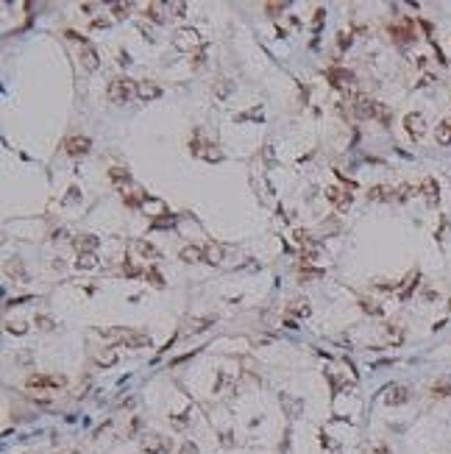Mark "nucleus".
<instances>
[{
  "instance_id": "11",
  "label": "nucleus",
  "mask_w": 451,
  "mask_h": 454,
  "mask_svg": "<svg viewBox=\"0 0 451 454\" xmlns=\"http://www.w3.org/2000/svg\"><path fill=\"white\" fill-rule=\"evenodd\" d=\"M142 449H145L148 454H162V452L170 449V440L162 437V435H148L145 440H142Z\"/></svg>"
},
{
  "instance_id": "19",
  "label": "nucleus",
  "mask_w": 451,
  "mask_h": 454,
  "mask_svg": "<svg viewBox=\"0 0 451 454\" xmlns=\"http://www.w3.org/2000/svg\"><path fill=\"white\" fill-rule=\"evenodd\" d=\"M178 257L184 262H198V259H203V245H187V248H181Z\"/></svg>"
},
{
  "instance_id": "20",
  "label": "nucleus",
  "mask_w": 451,
  "mask_h": 454,
  "mask_svg": "<svg viewBox=\"0 0 451 454\" xmlns=\"http://www.w3.org/2000/svg\"><path fill=\"white\" fill-rule=\"evenodd\" d=\"M162 11H167V3H148V6H145V14L150 20H156V23H162V20H165V14H162Z\"/></svg>"
},
{
  "instance_id": "15",
  "label": "nucleus",
  "mask_w": 451,
  "mask_h": 454,
  "mask_svg": "<svg viewBox=\"0 0 451 454\" xmlns=\"http://www.w3.org/2000/svg\"><path fill=\"white\" fill-rule=\"evenodd\" d=\"M78 56H81V64H84L89 73H92V70H98V64H100V61H98V51L92 48V45H81Z\"/></svg>"
},
{
  "instance_id": "30",
  "label": "nucleus",
  "mask_w": 451,
  "mask_h": 454,
  "mask_svg": "<svg viewBox=\"0 0 451 454\" xmlns=\"http://www.w3.org/2000/svg\"><path fill=\"white\" fill-rule=\"evenodd\" d=\"M284 9H287L284 0H281V3H265V11H268V14H273V17H276L278 11H284Z\"/></svg>"
},
{
  "instance_id": "26",
  "label": "nucleus",
  "mask_w": 451,
  "mask_h": 454,
  "mask_svg": "<svg viewBox=\"0 0 451 454\" xmlns=\"http://www.w3.org/2000/svg\"><path fill=\"white\" fill-rule=\"evenodd\" d=\"M167 11H170L173 17H184V14H187V3H181V0H173V3H167Z\"/></svg>"
},
{
  "instance_id": "38",
  "label": "nucleus",
  "mask_w": 451,
  "mask_h": 454,
  "mask_svg": "<svg viewBox=\"0 0 451 454\" xmlns=\"http://www.w3.org/2000/svg\"><path fill=\"white\" fill-rule=\"evenodd\" d=\"M123 270H125V276H137L139 273V267L131 265V262H125V265H123Z\"/></svg>"
},
{
  "instance_id": "6",
  "label": "nucleus",
  "mask_w": 451,
  "mask_h": 454,
  "mask_svg": "<svg viewBox=\"0 0 451 454\" xmlns=\"http://www.w3.org/2000/svg\"><path fill=\"white\" fill-rule=\"evenodd\" d=\"M390 36L396 39V42H401V45L415 42V28H412V20H404V23L390 26Z\"/></svg>"
},
{
  "instance_id": "2",
  "label": "nucleus",
  "mask_w": 451,
  "mask_h": 454,
  "mask_svg": "<svg viewBox=\"0 0 451 454\" xmlns=\"http://www.w3.org/2000/svg\"><path fill=\"white\" fill-rule=\"evenodd\" d=\"M25 387L31 390H59L64 387V376H48V374H31L25 379Z\"/></svg>"
},
{
  "instance_id": "23",
  "label": "nucleus",
  "mask_w": 451,
  "mask_h": 454,
  "mask_svg": "<svg viewBox=\"0 0 451 454\" xmlns=\"http://www.w3.org/2000/svg\"><path fill=\"white\" fill-rule=\"evenodd\" d=\"M134 248H137L145 259H156V257H159V251L153 248L150 242H145V240H134Z\"/></svg>"
},
{
  "instance_id": "36",
  "label": "nucleus",
  "mask_w": 451,
  "mask_h": 454,
  "mask_svg": "<svg viewBox=\"0 0 451 454\" xmlns=\"http://www.w3.org/2000/svg\"><path fill=\"white\" fill-rule=\"evenodd\" d=\"M362 309H365V312H373V315H382V307H376V304H371V301H362Z\"/></svg>"
},
{
  "instance_id": "12",
  "label": "nucleus",
  "mask_w": 451,
  "mask_h": 454,
  "mask_svg": "<svg viewBox=\"0 0 451 454\" xmlns=\"http://www.w3.org/2000/svg\"><path fill=\"white\" fill-rule=\"evenodd\" d=\"M384 401L390 404V407L407 404V401H409V390H407L404 385H393V387H387V396H384Z\"/></svg>"
},
{
  "instance_id": "13",
  "label": "nucleus",
  "mask_w": 451,
  "mask_h": 454,
  "mask_svg": "<svg viewBox=\"0 0 451 454\" xmlns=\"http://www.w3.org/2000/svg\"><path fill=\"white\" fill-rule=\"evenodd\" d=\"M326 198H329L337 209H348V204H351V195L340 187H326Z\"/></svg>"
},
{
  "instance_id": "29",
  "label": "nucleus",
  "mask_w": 451,
  "mask_h": 454,
  "mask_svg": "<svg viewBox=\"0 0 451 454\" xmlns=\"http://www.w3.org/2000/svg\"><path fill=\"white\" fill-rule=\"evenodd\" d=\"M95 265H98L95 254H81V259H78V267H95Z\"/></svg>"
},
{
  "instance_id": "18",
  "label": "nucleus",
  "mask_w": 451,
  "mask_h": 454,
  "mask_svg": "<svg viewBox=\"0 0 451 454\" xmlns=\"http://www.w3.org/2000/svg\"><path fill=\"white\" fill-rule=\"evenodd\" d=\"M98 242L100 240H98L95 234H81L78 240H75V248H78L81 254H92V251L98 248Z\"/></svg>"
},
{
  "instance_id": "35",
  "label": "nucleus",
  "mask_w": 451,
  "mask_h": 454,
  "mask_svg": "<svg viewBox=\"0 0 451 454\" xmlns=\"http://www.w3.org/2000/svg\"><path fill=\"white\" fill-rule=\"evenodd\" d=\"M128 9H131V3H112V11L117 14V17H123Z\"/></svg>"
},
{
  "instance_id": "8",
  "label": "nucleus",
  "mask_w": 451,
  "mask_h": 454,
  "mask_svg": "<svg viewBox=\"0 0 451 454\" xmlns=\"http://www.w3.org/2000/svg\"><path fill=\"white\" fill-rule=\"evenodd\" d=\"M190 148H192V154H195V156H203L206 162H220V159H223V154H220V151H217L215 145L203 142V139H195V142H192Z\"/></svg>"
},
{
  "instance_id": "31",
  "label": "nucleus",
  "mask_w": 451,
  "mask_h": 454,
  "mask_svg": "<svg viewBox=\"0 0 451 454\" xmlns=\"http://www.w3.org/2000/svg\"><path fill=\"white\" fill-rule=\"evenodd\" d=\"M117 354L114 351H106V354H98V365H114Z\"/></svg>"
},
{
  "instance_id": "10",
  "label": "nucleus",
  "mask_w": 451,
  "mask_h": 454,
  "mask_svg": "<svg viewBox=\"0 0 451 454\" xmlns=\"http://www.w3.org/2000/svg\"><path fill=\"white\" fill-rule=\"evenodd\" d=\"M137 98L139 101H156V98H162V86L153 84V81H139L137 84Z\"/></svg>"
},
{
  "instance_id": "32",
  "label": "nucleus",
  "mask_w": 451,
  "mask_h": 454,
  "mask_svg": "<svg viewBox=\"0 0 451 454\" xmlns=\"http://www.w3.org/2000/svg\"><path fill=\"white\" fill-rule=\"evenodd\" d=\"M293 315H309V307H306V301H295V307H290Z\"/></svg>"
},
{
  "instance_id": "1",
  "label": "nucleus",
  "mask_w": 451,
  "mask_h": 454,
  "mask_svg": "<svg viewBox=\"0 0 451 454\" xmlns=\"http://www.w3.org/2000/svg\"><path fill=\"white\" fill-rule=\"evenodd\" d=\"M106 95H109V101L112 103H128L134 95H137V84L131 81V78H112L109 81V89H106Z\"/></svg>"
},
{
  "instance_id": "39",
  "label": "nucleus",
  "mask_w": 451,
  "mask_h": 454,
  "mask_svg": "<svg viewBox=\"0 0 451 454\" xmlns=\"http://www.w3.org/2000/svg\"><path fill=\"white\" fill-rule=\"evenodd\" d=\"M36 323H39V326H42V329H53V320H50V318H36Z\"/></svg>"
},
{
  "instance_id": "7",
  "label": "nucleus",
  "mask_w": 451,
  "mask_h": 454,
  "mask_svg": "<svg viewBox=\"0 0 451 454\" xmlns=\"http://www.w3.org/2000/svg\"><path fill=\"white\" fill-rule=\"evenodd\" d=\"M89 148H92L89 137H67L64 139V154H70V156H87Z\"/></svg>"
},
{
  "instance_id": "33",
  "label": "nucleus",
  "mask_w": 451,
  "mask_h": 454,
  "mask_svg": "<svg viewBox=\"0 0 451 454\" xmlns=\"http://www.w3.org/2000/svg\"><path fill=\"white\" fill-rule=\"evenodd\" d=\"M148 279H150V284H153V287H162V284H165V282H162V276H159V270H156V267H150V270H148Z\"/></svg>"
},
{
  "instance_id": "17",
  "label": "nucleus",
  "mask_w": 451,
  "mask_h": 454,
  "mask_svg": "<svg viewBox=\"0 0 451 454\" xmlns=\"http://www.w3.org/2000/svg\"><path fill=\"white\" fill-rule=\"evenodd\" d=\"M368 198H371V201H393V198H396V189L384 187V184H376V187H371Z\"/></svg>"
},
{
  "instance_id": "42",
  "label": "nucleus",
  "mask_w": 451,
  "mask_h": 454,
  "mask_svg": "<svg viewBox=\"0 0 451 454\" xmlns=\"http://www.w3.org/2000/svg\"><path fill=\"white\" fill-rule=\"evenodd\" d=\"M376 454H390V452H387L384 446H376Z\"/></svg>"
},
{
  "instance_id": "14",
  "label": "nucleus",
  "mask_w": 451,
  "mask_h": 454,
  "mask_svg": "<svg viewBox=\"0 0 451 454\" xmlns=\"http://www.w3.org/2000/svg\"><path fill=\"white\" fill-rule=\"evenodd\" d=\"M326 78L331 81V86H351L354 84V73L351 70H329Z\"/></svg>"
},
{
  "instance_id": "4",
  "label": "nucleus",
  "mask_w": 451,
  "mask_h": 454,
  "mask_svg": "<svg viewBox=\"0 0 451 454\" xmlns=\"http://www.w3.org/2000/svg\"><path fill=\"white\" fill-rule=\"evenodd\" d=\"M173 42H175V48H178V51H190L192 53V48L203 45V39L198 36V31H195V28H181V31L175 34Z\"/></svg>"
},
{
  "instance_id": "9",
  "label": "nucleus",
  "mask_w": 451,
  "mask_h": 454,
  "mask_svg": "<svg viewBox=\"0 0 451 454\" xmlns=\"http://www.w3.org/2000/svg\"><path fill=\"white\" fill-rule=\"evenodd\" d=\"M123 348H150V334H139V332H125L120 337Z\"/></svg>"
},
{
  "instance_id": "40",
  "label": "nucleus",
  "mask_w": 451,
  "mask_h": 454,
  "mask_svg": "<svg viewBox=\"0 0 451 454\" xmlns=\"http://www.w3.org/2000/svg\"><path fill=\"white\" fill-rule=\"evenodd\" d=\"M178 454H198V449H195L192 443H184V446H181V452H178Z\"/></svg>"
},
{
  "instance_id": "41",
  "label": "nucleus",
  "mask_w": 451,
  "mask_h": 454,
  "mask_svg": "<svg viewBox=\"0 0 451 454\" xmlns=\"http://www.w3.org/2000/svg\"><path fill=\"white\" fill-rule=\"evenodd\" d=\"M346 45H351V36H348V34H340V48H346Z\"/></svg>"
},
{
  "instance_id": "25",
  "label": "nucleus",
  "mask_w": 451,
  "mask_h": 454,
  "mask_svg": "<svg viewBox=\"0 0 451 454\" xmlns=\"http://www.w3.org/2000/svg\"><path fill=\"white\" fill-rule=\"evenodd\" d=\"M415 284H418V273H409V279L404 282V287L399 290V295H401L404 301H407V298H409V293H412V287H415Z\"/></svg>"
},
{
  "instance_id": "28",
  "label": "nucleus",
  "mask_w": 451,
  "mask_h": 454,
  "mask_svg": "<svg viewBox=\"0 0 451 454\" xmlns=\"http://www.w3.org/2000/svg\"><path fill=\"white\" fill-rule=\"evenodd\" d=\"M112 181H117V184H120V181H125V184H128L131 176H128V170H123V167H112Z\"/></svg>"
},
{
  "instance_id": "21",
  "label": "nucleus",
  "mask_w": 451,
  "mask_h": 454,
  "mask_svg": "<svg viewBox=\"0 0 451 454\" xmlns=\"http://www.w3.org/2000/svg\"><path fill=\"white\" fill-rule=\"evenodd\" d=\"M437 142L440 145H451V120H440V126H437Z\"/></svg>"
},
{
  "instance_id": "34",
  "label": "nucleus",
  "mask_w": 451,
  "mask_h": 454,
  "mask_svg": "<svg viewBox=\"0 0 451 454\" xmlns=\"http://www.w3.org/2000/svg\"><path fill=\"white\" fill-rule=\"evenodd\" d=\"M409 195H412V187H409V184L396 187V198H399V201H404V198H409Z\"/></svg>"
},
{
  "instance_id": "5",
  "label": "nucleus",
  "mask_w": 451,
  "mask_h": 454,
  "mask_svg": "<svg viewBox=\"0 0 451 454\" xmlns=\"http://www.w3.org/2000/svg\"><path fill=\"white\" fill-rule=\"evenodd\" d=\"M404 129H407V134L412 139H421L426 134V120H424V114H418V111H409L407 117H404Z\"/></svg>"
},
{
  "instance_id": "16",
  "label": "nucleus",
  "mask_w": 451,
  "mask_h": 454,
  "mask_svg": "<svg viewBox=\"0 0 451 454\" xmlns=\"http://www.w3.org/2000/svg\"><path fill=\"white\" fill-rule=\"evenodd\" d=\"M421 192H424V198H426V204H437V198H440V195H437V181H434V179H424V181H421Z\"/></svg>"
},
{
  "instance_id": "3",
  "label": "nucleus",
  "mask_w": 451,
  "mask_h": 454,
  "mask_svg": "<svg viewBox=\"0 0 451 454\" xmlns=\"http://www.w3.org/2000/svg\"><path fill=\"white\" fill-rule=\"evenodd\" d=\"M373 106H376V101L368 98V95H354L351 98V111H354L356 120H373Z\"/></svg>"
},
{
  "instance_id": "24",
  "label": "nucleus",
  "mask_w": 451,
  "mask_h": 454,
  "mask_svg": "<svg viewBox=\"0 0 451 454\" xmlns=\"http://www.w3.org/2000/svg\"><path fill=\"white\" fill-rule=\"evenodd\" d=\"M203 259H206V262H220V245L206 242V245H203Z\"/></svg>"
},
{
  "instance_id": "37",
  "label": "nucleus",
  "mask_w": 451,
  "mask_h": 454,
  "mask_svg": "<svg viewBox=\"0 0 451 454\" xmlns=\"http://www.w3.org/2000/svg\"><path fill=\"white\" fill-rule=\"evenodd\" d=\"M434 396H451V385H434Z\"/></svg>"
},
{
  "instance_id": "22",
  "label": "nucleus",
  "mask_w": 451,
  "mask_h": 454,
  "mask_svg": "<svg viewBox=\"0 0 451 454\" xmlns=\"http://www.w3.org/2000/svg\"><path fill=\"white\" fill-rule=\"evenodd\" d=\"M373 120H379L382 126H387V123H390V109H387L382 101H376V106H373Z\"/></svg>"
},
{
  "instance_id": "43",
  "label": "nucleus",
  "mask_w": 451,
  "mask_h": 454,
  "mask_svg": "<svg viewBox=\"0 0 451 454\" xmlns=\"http://www.w3.org/2000/svg\"><path fill=\"white\" fill-rule=\"evenodd\" d=\"M449 312H451V301H449Z\"/></svg>"
},
{
  "instance_id": "27",
  "label": "nucleus",
  "mask_w": 451,
  "mask_h": 454,
  "mask_svg": "<svg viewBox=\"0 0 451 454\" xmlns=\"http://www.w3.org/2000/svg\"><path fill=\"white\" fill-rule=\"evenodd\" d=\"M209 323H212V318H195V320H190L187 329H190V332H203Z\"/></svg>"
}]
</instances>
